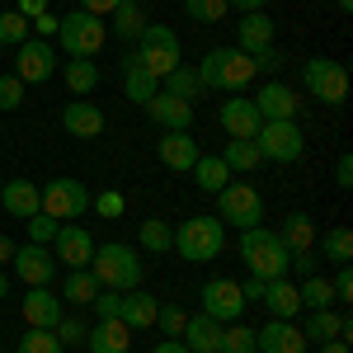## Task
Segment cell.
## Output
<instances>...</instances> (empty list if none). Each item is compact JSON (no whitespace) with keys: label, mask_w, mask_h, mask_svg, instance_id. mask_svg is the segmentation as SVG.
I'll return each mask as SVG.
<instances>
[{"label":"cell","mask_w":353,"mask_h":353,"mask_svg":"<svg viewBox=\"0 0 353 353\" xmlns=\"http://www.w3.org/2000/svg\"><path fill=\"white\" fill-rule=\"evenodd\" d=\"M301 85H306V94L321 99V104H344V99H349V66L334 61V57H311V61L301 66Z\"/></svg>","instance_id":"obj_8"},{"label":"cell","mask_w":353,"mask_h":353,"mask_svg":"<svg viewBox=\"0 0 353 353\" xmlns=\"http://www.w3.org/2000/svg\"><path fill=\"white\" fill-rule=\"evenodd\" d=\"M241 297H245V306H250V301H259V297H264V278H245V283H241Z\"/></svg>","instance_id":"obj_56"},{"label":"cell","mask_w":353,"mask_h":353,"mask_svg":"<svg viewBox=\"0 0 353 353\" xmlns=\"http://www.w3.org/2000/svg\"><path fill=\"white\" fill-rule=\"evenodd\" d=\"M118 5H123V0H81V10H85V14H99V19H109Z\"/></svg>","instance_id":"obj_53"},{"label":"cell","mask_w":353,"mask_h":353,"mask_svg":"<svg viewBox=\"0 0 353 353\" xmlns=\"http://www.w3.org/2000/svg\"><path fill=\"white\" fill-rule=\"evenodd\" d=\"M156 90H161V81H156L151 71H141L137 57H128V61H123V94H128L132 104H146Z\"/></svg>","instance_id":"obj_33"},{"label":"cell","mask_w":353,"mask_h":353,"mask_svg":"<svg viewBox=\"0 0 353 353\" xmlns=\"http://www.w3.org/2000/svg\"><path fill=\"white\" fill-rule=\"evenodd\" d=\"M161 90H165V94H174V99H184V104L203 99V85H198V71H193V66H174V71L161 81Z\"/></svg>","instance_id":"obj_37"},{"label":"cell","mask_w":353,"mask_h":353,"mask_svg":"<svg viewBox=\"0 0 353 353\" xmlns=\"http://www.w3.org/2000/svg\"><path fill=\"white\" fill-rule=\"evenodd\" d=\"M316 353H349V339H325V344H316Z\"/></svg>","instance_id":"obj_59"},{"label":"cell","mask_w":353,"mask_h":353,"mask_svg":"<svg viewBox=\"0 0 353 353\" xmlns=\"http://www.w3.org/2000/svg\"><path fill=\"white\" fill-rule=\"evenodd\" d=\"M0 208H5L10 217H33V212H43L38 184H33V179H10V184L0 189Z\"/></svg>","instance_id":"obj_27"},{"label":"cell","mask_w":353,"mask_h":353,"mask_svg":"<svg viewBox=\"0 0 353 353\" xmlns=\"http://www.w3.org/2000/svg\"><path fill=\"white\" fill-rule=\"evenodd\" d=\"M325 259L330 264H349L353 259V231L349 226H330L325 231Z\"/></svg>","instance_id":"obj_40"},{"label":"cell","mask_w":353,"mask_h":353,"mask_svg":"<svg viewBox=\"0 0 353 353\" xmlns=\"http://www.w3.org/2000/svg\"><path fill=\"white\" fill-rule=\"evenodd\" d=\"M217 221L221 226H236V231L264 226V198H259V189L245 184V179H231L217 193Z\"/></svg>","instance_id":"obj_7"},{"label":"cell","mask_w":353,"mask_h":353,"mask_svg":"<svg viewBox=\"0 0 353 353\" xmlns=\"http://www.w3.org/2000/svg\"><path fill=\"white\" fill-rule=\"evenodd\" d=\"M334 184H339V189H353V156H339V165H334Z\"/></svg>","instance_id":"obj_54"},{"label":"cell","mask_w":353,"mask_h":353,"mask_svg":"<svg viewBox=\"0 0 353 353\" xmlns=\"http://www.w3.org/2000/svg\"><path fill=\"white\" fill-rule=\"evenodd\" d=\"M226 250V226L217 217H184L174 226V254L189 264H208Z\"/></svg>","instance_id":"obj_4"},{"label":"cell","mask_w":353,"mask_h":353,"mask_svg":"<svg viewBox=\"0 0 353 353\" xmlns=\"http://www.w3.org/2000/svg\"><path fill=\"white\" fill-rule=\"evenodd\" d=\"M57 38H61V52L66 57H99V48L109 43V24L99 14H85V10H71L57 19Z\"/></svg>","instance_id":"obj_6"},{"label":"cell","mask_w":353,"mask_h":353,"mask_svg":"<svg viewBox=\"0 0 353 353\" xmlns=\"http://www.w3.org/2000/svg\"><path fill=\"white\" fill-rule=\"evenodd\" d=\"M198 301H203V316H212L217 325H231V321L245 316V297H241V283L236 278H208Z\"/></svg>","instance_id":"obj_10"},{"label":"cell","mask_w":353,"mask_h":353,"mask_svg":"<svg viewBox=\"0 0 353 353\" xmlns=\"http://www.w3.org/2000/svg\"><path fill=\"white\" fill-rule=\"evenodd\" d=\"M14 10H19V14H24L28 24H33V19H38V14H48V0H19V5H14Z\"/></svg>","instance_id":"obj_55"},{"label":"cell","mask_w":353,"mask_h":353,"mask_svg":"<svg viewBox=\"0 0 353 353\" xmlns=\"http://www.w3.org/2000/svg\"><path fill=\"white\" fill-rule=\"evenodd\" d=\"M269 0H226V10H241V14H250V10H264Z\"/></svg>","instance_id":"obj_57"},{"label":"cell","mask_w":353,"mask_h":353,"mask_svg":"<svg viewBox=\"0 0 353 353\" xmlns=\"http://www.w3.org/2000/svg\"><path fill=\"white\" fill-rule=\"evenodd\" d=\"M254 109H259V118H264V123H297L301 99H297V90H292V85L264 81L259 90H254Z\"/></svg>","instance_id":"obj_14"},{"label":"cell","mask_w":353,"mask_h":353,"mask_svg":"<svg viewBox=\"0 0 353 353\" xmlns=\"http://www.w3.org/2000/svg\"><path fill=\"white\" fill-rule=\"evenodd\" d=\"M217 123L226 137H250L254 141V132L264 128V118H259V109H254V99H245V94H231L226 104L217 109Z\"/></svg>","instance_id":"obj_17"},{"label":"cell","mask_w":353,"mask_h":353,"mask_svg":"<svg viewBox=\"0 0 353 353\" xmlns=\"http://www.w3.org/2000/svg\"><path fill=\"white\" fill-rule=\"evenodd\" d=\"M221 161H226L231 174H254V170L264 165V156H259V146H254L250 137H231L226 151H221Z\"/></svg>","instance_id":"obj_31"},{"label":"cell","mask_w":353,"mask_h":353,"mask_svg":"<svg viewBox=\"0 0 353 353\" xmlns=\"http://www.w3.org/2000/svg\"><path fill=\"white\" fill-rule=\"evenodd\" d=\"M132 5H151V0H132Z\"/></svg>","instance_id":"obj_63"},{"label":"cell","mask_w":353,"mask_h":353,"mask_svg":"<svg viewBox=\"0 0 353 353\" xmlns=\"http://www.w3.org/2000/svg\"><path fill=\"white\" fill-rule=\"evenodd\" d=\"M132 57H137V66H141V71H151L156 81H165L174 66H184V48H179L174 28H165V24H146V28H141Z\"/></svg>","instance_id":"obj_5"},{"label":"cell","mask_w":353,"mask_h":353,"mask_svg":"<svg viewBox=\"0 0 353 353\" xmlns=\"http://www.w3.org/2000/svg\"><path fill=\"white\" fill-rule=\"evenodd\" d=\"M52 71H57V52H52L48 38H24V43L14 48V71H10V76H19L24 85L52 81Z\"/></svg>","instance_id":"obj_12"},{"label":"cell","mask_w":353,"mask_h":353,"mask_svg":"<svg viewBox=\"0 0 353 353\" xmlns=\"http://www.w3.org/2000/svg\"><path fill=\"white\" fill-rule=\"evenodd\" d=\"M217 353H254V325H241V321L221 325V349Z\"/></svg>","instance_id":"obj_39"},{"label":"cell","mask_w":353,"mask_h":353,"mask_svg":"<svg viewBox=\"0 0 353 353\" xmlns=\"http://www.w3.org/2000/svg\"><path fill=\"white\" fill-rule=\"evenodd\" d=\"M297 297H301V311H325L334 306V288H330V278H301L297 283Z\"/></svg>","instance_id":"obj_38"},{"label":"cell","mask_w":353,"mask_h":353,"mask_svg":"<svg viewBox=\"0 0 353 353\" xmlns=\"http://www.w3.org/2000/svg\"><path fill=\"white\" fill-rule=\"evenodd\" d=\"M24 321L33 330H57V321H61V297H57L52 288H28L24 292Z\"/></svg>","instance_id":"obj_22"},{"label":"cell","mask_w":353,"mask_h":353,"mask_svg":"<svg viewBox=\"0 0 353 353\" xmlns=\"http://www.w3.org/2000/svg\"><path fill=\"white\" fill-rule=\"evenodd\" d=\"M90 273L99 278L104 292H132V288H141V254H137V245H123V241L94 245Z\"/></svg>","instance_id":"obj_1"},{"label":"cell","mask_w":353,"mask_h":353,"mask_svg":"<svg viewBox=\"0 0 353 353\" xmlns=\"http://www.w3.org/2000/svg\"><path fill=\"white\" fill-rule=\"evenodd\" d=\"M28 28H33V38H57V14L48 10V14H38Z\"/></svg>","instance_id":"obj_52"},{"label":"cell","mask_w":353,"mask_h":353,"mask_svg":"<svg viewBox=\"0 0 353 353\" xmlns=\"http://www.w3.org/2000/svg\"><path fill=\"white\" fill-rule=\"evenodd\" d=\"M184 14L193 24H217L226 19V0H184Z\"/></svg>","instance_id":"obj_42"},{"label":"cell","mask_w":353,"mask_h":353,"mask_svg":"<svg viewBox=\"0 0 353 353\" xmlns=\"http://www.w3.org/2000/svg\"><path fill=\"white\" fill-rule=\"evenodd\" d=\"M19 353H61V339H57L52 330H24V339H19Z\"/></svg>","instance_id":"obj_43"},{"label":"cell","mask_w":353,"mask_h":353,"mask_svg":"<svg viewBox=\"0 0 353 353\" xmlns=\"http://www.w3.org/2000/svg\"><path fill=\"white\" fill-rule=\"evenodd\" d=\"M10 297V278H5V273H0V301Z\"/></svg>","instance_id":"obj_61"},{"label":"cell","mask_w":353,"mask_h":353,"mask_svg":"<svg viewBox=\"0 0 353 353\" xmlns=\"http://www.w3.org/2000/svg\"><path fill=\"white\" fill-rule=\"evenodd\" d=\"M278 241L288 245V254H301V250H316V221L306 217V212H288V221H283V231H278Z\"/></svg>","instance_id":"obj_29"},{"label":"cell","mask_w":353,"mask_h":353,"mask_svg":"<svg viewBox=\"0 0 353 353\" xmlns=\"http://www.w3.org/2000/svg\"><path fill=\"white\" fill-rule=\"evenodd\" d=\"M278 71H283V57H278V48H269V52L254 57V76H264V81H278Z\"/></svg>","instance_id":"obj_47"},{"label":"cell","mask_w":353,"mask_h":353,"mask_svg":"<svg viewBox=\"0 0 353 353\" xmlns=\"http://www.w3.org/2000/svg\"><path fill=\"white\" fill-rule=\"evenodd\" d=\"M264 306H269V316L273 321H297V311H301V297H297V283L283 273V278H269L264 283Z\"/></svg>","instance_id":"obj_23"},{"label":"cell","mask_w":353,"mask_h":353,"mask_svg":"<svg viewBox=\"0 0 353 353\" xmlns=\"http://www.w3.org/2000/svg\"><path fill=\"white\" fill-rule=\"evenodd\" d=\"M38 198H43V212L48 217H81L85 208H90V189H85L81 179H48V184H38Z\"/></svg>","instance_id":"obj_11"},{"label":"cell","mask_w":353,"mask_h":353,"mask_svg":"<svg viewBox=\"0 0 353 353\" xmlns=\"http://www.w3.org/2000/svg\"><path fill=\"white\" fill-rule=\"evenodd\" d=\"M193 179H198L203 193H221L231 184V170H226L221 156H198V161H193Z\"/></svg>","instance_id":"obj_36"},{"label":"cell","mask_w":353,"mask_h":353,"mask_svg":"<svg viewBox=\"0 0 353 353\" xmlns=\"http://www.w3.org/2000/svg\"><path fill=\"white\" fill-rule=\"evenodd\" d=\"M90 306L99 311V321H109V316H118V306H123V292H99Z\"/></svg>","instance_id":"obj_50"},{"label":"cell","mask_w":353,"mask_h":353,"mask_svg":"<svg viewBox=\"0 0 353 353\" xmlns=\"http://www.w3.org/2000/svg\"><path fill=\"white\" fill-rule=\"evenodd\" d=\"M141 28H146V14H141V5H132V0H123V5L109 14V33L123 38V43H137Z\"/></svg>","instance_id":"obj_34"},{"label":"cell","mask_w":353,"mask_h":353,"mask_svg":"<svg viewBox=\"0 0 353 353\" xmlns=\"http://www.w3.org/2000/svg\"><path fill=\"white\" fill-rule=\"evenodd\" d=\"M24 109V81L19 76H0V113Z\"/></svg>","instance_id":"obj_45"},{"label":"cell","mask_w":353,"mask_h":353,"mask_svg":"<svg viewBox=\"0 0 353 353\" xmlns=\"http://www.w3.org/2000/svg\"><path fill=\"white\" fill-rule=\"evenodd\" d=\"M61 128L71 137H81V141H94V137L109 128V118L99 104H90V99H71V104H61Z\"/></svg>","instance_id":"obj_18"},{"label":"cell","mask_w":353,"mask_h":353,"mask_svg":"<svg viewBox=\"0 0 353 353\" xmlns=\"http://www.w3.org/2000/svg\"><path fill=\"white\" fill-rule=\"evenodd\" d=\"M52 334L61 339V349H71V344H85V334H90V325H85L81 316H61Z\"/></svg>","instance_id":"obj_44"},{"label":"cell","mask_w":353,"mask_h":353,"mask_svg":"<svg viewBox=\"0 0 353 353\" xmlns=\"http://www.w3.org/2000/svg\"><path fill=\"white\" fill-rule=\"evenodd\" d=\"M123 208H128V203H123V193H99V212H104V217H123Z\"/></svg>","instance_id":"obj_51"},{"label":"cell","mask_w":353,"mask_h":353,"mask_svg":"<svg viewBox=\"0 0 353 353\" xmlns=\"http://www.w3.org/2000/svg\"><path fill=\"white\" fill-rule=\"evenodd\" d=\"M5 259H14V241H10V236H0V264H5Z\"/></svg>","instance_id":"obj_60"},{"label":"cell","mask_w":353,"mask_h":353,"mask_svg":"<svg viewBox=\"0 0 353 353\" xmlns=\"http://www.w3.org/2000/svg\"><path fill=\"white\" fill-rule=\"evenodd\" d=\"M156 156H161L165 170L179 174V170H193V161H198L203 151H198V141H193L189 132H165L161 141H156Z\"/></svg>","instance_id":"obj_25"},{"label":"cell","mask_w":353,"mask_h":353,"mask_svg":"<svg viewBox=\"0 0 353 353\" xmlns=\"http://www.w3.org/2000/svg\"><path fill=\"white\" fill-rule=\"evenodd\" d=\"M349 334H353V321H349V316H339L334 306H325V311H311V316H306V325H301V339H306V344L349 339Z\"/></svg>","instance_id":"obj_21"},{"label":"cell","mask_w":353,"mask_h":353,"mask_svg":"<svg viewBox=\"0 0 353 353\" xmlns=\"http://www.w3.org/2000/svg\"><path fill=\"white\" fill-rule=\"evenodd\" d=\"M254 146H259V156L273 165H297L306 156V137H301L297 123H264L259 132H254Z\"/></svg>","instance_id":"obj_9"},{"label":"cell","mask_w":353,"mask_h":353,"mask_svg":"<svg viewBox=\"0 0 353 353\" xmlns=\"http://www.w3.org/2000/svg\"><path fill=\"white\" fill-rule=\"evenodd\" d=\"M61 297L71 301V306H90V301L99 297V278L90 269H71L61 278Z\"/></svg>","instance_id":"obj_35"},{"label":"cell","mask_w":353,"mask_h":353,"mask_svg":"<svg viewBox=\"0 0 353 353\" xmlns=\"http://www.w3.org/2000/svg\"><path fill=\"white\" fill-rule=\"evenodd\" d=\"M141 109L151 113V123H161L165 132H189V128H193V104L174 99V94H165V90H156Z\"/></svg>","instance_id":"obj_19"},{"label":"cell","mask_w":353,"mask_h":353,"mask_svg":"<svg viewBox=\"0 0 353 353\" xmlns=\"http://www.w3.org/2000/svg\"><path fill=\"white\" fill-rule=\"evenodd\" d=\"M311 344L301 339L297 321H269L254 330V353H306Z\"/></svg>","instance_id":"obj_16"},{"label":"cell","mask_w":353,"mask_h":353,"mask_svg":"<svg viewBox=\"0 0 353 353\" xmlns=\"http://www.w3.org/2000/svg\"><path fill=\"white\" fill-rule=\"evenodd\" d=\"M137 245H141L146 254H170V250H174V226L165 217H146L137 226Z\"/></svg>","instance_id":"obj_32"},{"label":"cell","mask_w":353,"mask_h":353,"mask_svg":"<svg viewBox=\"0 0 353 353\" xmlns=\"http://www.w3.org/2000/svg\"><path fill=\"white\" fill-rule=\"evenodd\" d=\"M85 349H90V353H128V349H132V330L123 325L118 316H109V321L90 325V334H85Z\"/></svg>","instance_id":"obj_24"},{"label":"cell","mask_w":353,"mask_h":353,"mask_svg":"<svg viewBox=\"0 0 353 353\" xmlns=\"http://www.w3.org/2000/svg\"><path fill=\"white\" fill-rule=\"evenodd\" d=\"M334 5H339V10H344V14H349V10H353V0H334Z\"/></svg>","instance_id":"obj_62"},{"label":"cell","mask_w":353,"mask_h":353,"mask_svg":"<svg viewBox=\"0 0 353 353\" xmlns=\"http://www.w3.org/2000/svg\"><path fill=\"white\" fill-rule=\"evenodd\" d=\"M48 250L61 254V264H66V269H90V259H94V236L85 231L81 221H61Z\"/></svg>","instance_id":"obj_15"},{"label":"cell","mask_w":353,"mask_h":353,"mask_svg":"<svg viewBox=\"0 0 353 353\" xmlns=\"http://www.w3.org/2000/svg\"><path fill=\"white\" fill-rule=\"evenodd\" d=\"M330 288H334V301H353V269L349 264H339V273L330 278Z\"/></svg>","instance_id":"obj_49"},{"label":"cell","mask_w":353,"mask_h":353,"mask_svg":"<svg viewBox=\"0 0 353 353\" xmlns=\"http://www.w3.org/2000/svg\"><path fill=\"white\" fill-rule=\"evenodd\" d=\"M184 325H189V311L179 301H165L161 311H156V330H165V339H179Z\"/></svg>","instance_id":"obj_41"},{"label":"cell","mask_w":353,"mask_h":353,"mask_svg":"<svg viewBox=\"0 0 353 353\" xmlns=\"http://www.w3.org/2000/svg\"><path fill=\"white\" fill-rule=\"evenodd\" d=\"M14 278L24 283V288H52L57 278V254L48 250V245H14Z\"/></svg>","instance_id":"obj_13"},{"label":"cell","mask_w":353,"mask_h":353,"mask_svg":"<svg viewBox=\"0 0 353 353\" xmlns=\"http://www.w3.org/2000/svg\"><path fill=\"white\" fill-rule=\"evenodd\" d=\"M57 226H61L57 217H48V212H33V217H28V241H33V245H52Z\"/></svg>","instance_id":"obj_46"},{"label":"cell","mask_w":353,"mask_h":353,"mask_svg":"<svg viewBox=\"0 0 353 353\" xmlns=\"http://www.w3.org/2000/svg\"><path fill=\"white\" fill-rule=\"evenodd\" d=\"M288 269L297 273V278H316V273H321V259H316L311 250H301V254H292V259H288Z\"/></svg>","instance_id":"obj_48"},{"label":"cell","mask_w":353,"mask_h":353,"mask_svg":"<svg viewBox=\"0 0 353 353\" xmlns=\"http://www.w3.org/2000/svg\"><path fill=\"white\" fill-rule=\"evenodd\" d=\"M193 71H198L203 94H208V90H231V94H241L245 85L254 81V57H245L241 48H212Z\"/></svg>","instance_id":"obj_2"},{"label":"cell","mask_w":353,"mask_h":353,"mask_svg":"<svg viewBox=\"0 0 353 353\" xmlns=\"http://www.w3.org/2000/svg\"><path fill=\"white\" fill-rule=\"evenodd\" d=\"M156 311H161V301L151 297V292H141V288H132V292H123L118 321L128 330H156Z\"/></svg>","instance_id":"obj_26"},{"label":"cell","mask_w":353,"mask_h":353,"mask_svg":"<svg viewBox=\"0 0 353 353\" xmlns=\"http://www.w3.org/2000/svg\"><path fill=\"white\" fill-rule=\"evenodd\" d=\"M61 81H66V90H71L76 99H85V94L99 85V66H94L90 57H66V66H61Z\"/></svg>","instance_id":"obj_30"},{"label":"cell","mask_w":353,"mask_h":353,"mask_svg":"<svg viewBox=\"0 0 353 353\" xmlns=\"http://www.w3.org/2000/svg\"><path fill=\"white\" fill-rule=\"evenodd\" d=\"M236 48H241L245 57H259V52L273 48V19L264 14V10L241 14V24H236Z\"/></svg>","instance_id":"obj_20"},{"label":"cell","mask_w":353,"mask_h":353,"mask_svg":"<svg viewBox=\"0 0 353 353\" xmlns=\"http://www.w3.org/2000/svg\"><path fill=\"white\" fill-rule=\"evenodd\" d=\"M151 353H189V344H184V339H161Z\"/></svg>","instance_id":"obj_58"},{"label":"cell","mask_w":353,"mask_h":353,"mask_svg":"<svg viewBox=\"0 0 353 353\" xmlns=\"http://www.w3.org/2000/svg\"><path fill=\"white\" fill-rule=\"evenodd\" d=\"M184 344H189V353H217L221 349V325L212 321V316H189V325H184V334H179Z\"/></svg>","instance_id":"obj_28"},{"label":"cell","mask_w":353,"mask_h":353,"mask_svg":"<svg viewBox=\"0 0 353 353\" xmlns=\"http://www.w3.org/2000/svg\"><path fill=\"white\" fill-rule=\"evenodd\" d=\"M241 259L245 269H250V278H283L288 273V245L278 241V231H269V226H250V231H241Z\"/></svg>","instance_id":"obj_3"}]
</instances>
